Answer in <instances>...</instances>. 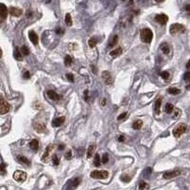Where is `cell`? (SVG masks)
<instances>
[{"label": "cell", "mask_w": 190, "mask_h": 190, "mask_svg": "<svg viewBox=\"0 0 190 190\" xmlns=\"http://www.w3.org/2000/svg\"><path fill=\"white\" fill-rule=\"evenodd\" d=\"M140 34H141V39H142L143 42L150 43L152 41L153 33H152V31L150 30V29H148V28L143 29V30H141V33H140Z\"/></svg>", "instance_id": "1"}, {"label": "cell", "mask_w": 190, "mask_h": 190, "mask_svg": "<svg viewBox=\"0 0 190 190\" xmlns=\"http://www.w3.org/2000/svg\"><path fill=\"white\" fill-rule=\"evenodd\" d=\"M90 177L93 179H100L104 180L109 177V172L106 170H93L90 172Z\"/></svg>", "instance_id": "2"}, {"label": "cell", "mask_w": 190, "mask_h": 190, "mask_svg": "<svg viewBox=\"0 0 190 190\" xmlns=\"http://www.w3.org/2000/svg\"><path fill=\"white\" fill-rule=\"evenodd\" d=\"M186 131H187V125L185 124H181L173 130V135H174V137L179 138L182 134L185 133Z\"/></svg>", "instance_id": "3"}, {"label": "cell", "mask_w": 190, "mask_h": 190, "mask_svg": "<svg viewBox=\"0 0 190 190\" xmlns=\"http://www.w3.org/2000/svg\"><path fill=\"white\" fill-rule=\"evenodd\" d=\"M10 104L6 101V100L0 96V114H6L10 111Z\"/></svg>", "instance_id": "4"}, {"label": "cell", "mask_w": 190, "mask_h": 190, "mask_svg": "<svg viewBox=\"0 0 190 190\" xmlns=\"http://www.w3.org/2000/svg\"><path fill=\"white\" fill-rule=\"evenodd\" d=\"M184 31H185L184 26H182V24H179V23L172 24L170 26V28H169V31H170V33H172V34L178 33H184Z\"/></svg>", "instance_id": "5"}, {"label": "cell", "mask_w": 190, "mask_h": 190, "mask_svg": "<svg viewBox=\"0 0 190 190\" xmlns=\"http://www.w3.org/2000/svg\"><path fill=\"white\" fill-rule=\"evenodd\" d=\"M13 179L18 182H23L27 180V173L24 171L17 170L13 173Z\"/></svg>", "instance_id": "6"}, {"label": "cell", "mask_w": 190, "mask_h": 190, "mask_svg": "<svg viewBox=\"0 0 190 190\" xmlns=\"http://www.w3.org/2000/svg\"><path fill=\"white\" fill-rule=\"evenodd\" d=\"M81 182V179L80 178H73L68 182L67 184V190H73L77 187V186L80 184Z\"/></svg>", "instance_id": "7"}, {"label": "cell", "mask_w": 190, "mask_h": 190, "mask_svg": "<svg viewBox=\"0 0 190 190\" xmlns=\"http://www.w3.org/2000/svg\"><path fill=\"white\" fill-rule=\"evenodd\" d=\"M53 149H54V145L51 144V145H48V148H46V151L44 153V155L42 156V161H43V162L45 163V162H47V161L49 159V156H51L52 152H53Z\"/></svg>", "instance_id": "8"}, {"label": "cell", "mask_w": 190, "mask_h": 190, "mask_svg": "<svg viewBox=\"0 0 190 190\" xmlns=\"http://www.w3.org/2000/svg\"><path fill=\"white\" fill-rule=\"evenodd\" d=\"M181 173H182V170H180V169H176V170L168 171V172H166V173L164 174V179H166V180H169V179L175 178V177H178L179 175H181Z\"/></svg>", "instance_id": "9"}, {"label": "cell", "mask_w": 190, "mask_h": 190, "mask_svg": "<svg viewBox=\"0 0 190 190\" xmlns=\"http://www.w3.org/2000/svg\"><path fill=\"white\" fill-rule=\"evenodd\" d=\"M155 20L161 25H166L168 22V16L164 13H160L155 16Z\"/></svg>", "instance_id": "10"}, {"label": "cell", "mask_w": 190, "mask_h": 190, "mask_svg": "<svg viewBox=\"0 0 190 190\" xmlns=\"http://www.w3.org/2000/svg\"><path fill=\"white\" fill-rule=\"evenodd\" d=\"M8 16V8L6 7L5 4L0 3V19L4 20Z\"/></svg>", "instance_id": "11"}, {"label": "cell", "mask_w": 190, "mask_h": 190, "mask_svg": "<svg viewBox=\"0 0 190 190\" xmlns=\"http://www.w3.org/2000/svg\"><path fill=\"white\" fill-rule=\"evenodd\" d=\"M102 77H103L104 80H105L106 85H111L113 83V78H112L109 71H104V72L102 73Z\"/></svg>", "instance_id": "12"}, {"label": "cell", "mask_w": 190, "mask_h": 190, "mask_svg": "<svg viewBox=\"0 0 190 190\" xmlns=\"http://www.w3.org/2000/svg\"><path fill=\"white\" fill-rule=\"evenodd\" d=\"M29 38H30L31 42L33 43V45H38V35L36 34L34 31H29Z\"/></svg>", "instance_id": "13"}, {"label": "cell", "mask_w": 190, "mask_h": 190, "mask_svg": "<svg viewBox=\"0 0 190 190\" xmlns=\"http://www.w3.org/2000/svg\"><path fill=\"white\" fill-rule=\"evenodd\" d=\"M9 12L10 13V15L15 16V17H19V16L22 15V13H23L22 10L19 9V8H15V7H10Z\"/></svg>", "instance_id": "14"}, {"label": "cell", "mask_w": 190, "mask_h": 190, "mask_svg": "<svg viewBox=\"0 0 190 190\" xmlns=\"http://www.w3.org/2000/svg\"><path fill=\"white\" fill-rule=\"evenodd\" d=\"M65 120H66V118L62 116V117H58V118H56V119H54L52 121V127H61L64 123H65Z\"/></svg>", "instance_id": "15"}, {"label": "cell", "mask_w": 190, "mask_h": 190, "mask_svg": "<svg viewBox=\"0 0 190 190\" xmlns=\"http://www.w3.org/2000/svg\"><path fill=\"white\" fill-rule=\"evenodd\" d=\"M47 95H48L49 98L52 100V101H59L61 99V96L59 94H57V93L53 90H48L47 91Z\"/></svg>", "instance_id": "16"}, {"label": "cell", "mask_w": 190, "mask_h": 190, "mask_svg": "<svg viewBox=\"0 0 190 190\" xmlns=\"http://www.w3.org/2000/svg\"><path fill=\"white\" fill-rule=\"evenodd\" d=\"M16 159L17 161L20 163V164H25V166H30L31 163V161L28 159L27 157H25V156H22V155H18L16 157Z\"/></svg>", "instance_id": "17"}, {"label": "cell", "mask_w": 190, "mask_h": 190, "mask_svg": "<svg viewBox=\"0 0 190 190\" xmlns=\"http://www.w3.org/2000/svg\"><path fill=\"white\" fill-rule=\"evenodd\" d=\"M162 102H163V98L162 97H159L156 100L155 107H154V111H155L156 114H159L160 111H161V105H162Z\"/></svg>", "instance_id": "18"}, {"label": "cell", "mask_w": 190, "mask_h": 190, "mask_svg": "<svg viewBox=\"0 0 190 190\" xmlns=\"http://www.w3.org/2000/svg\"><path fill=\"white\" fill-rule=\"evenodd\" d=\"M30 148L33 150H34V151H36V150L39 148V142L36 139L31 140V143H30Z\"/></svg>", "instance_id": "19"}, {"label": "cell", "mask_w": 190, "mask_h": 190, "mask_svg": "<svg viewBox=\"0 0 190 190\" xmlns=\"http://www.w3.org/2000/svg\"><path fill=\"white\" fill-rule=\"evenodd\" d=\"M118 40H119V36L118 35H114V36L111 38V40L109 41V47L107 48L109 49H111V48H113L114 46H115L117 43H118Z\"/></svg>", "instance_id": "20"}, {"label": "cell", "mask_w": 190, "mask_h": 190, "mask_svg": "<svg viewBox=\"0 0 190 190\" xmlns=\"http://www.w3.org/2000/svg\"><path fill=\"white\" fill-rule=\"evenodd\" d=\"M13 56H14V58H15L17 61H22L23 60V55L21 54L20 49L18 48H15V49H14Z\"/></svg>", "instance_id": "21"}, {"label": "cell", "mask_w": 190, "mask_h": 190, "mask_svg": "<svg viewBox=\"0 0 190 190\" xmlns=\"http://www.w3.org/2000/svg\"><path fill=\"white\" fill-rule=\"evenodd\" d=\"M33 127L35 128V130L38 131V132H44L45 129H46L45 125H43V124H40V123H34L33 124Z\"/></svg>", "instance_id": "22"}, {"label": "cell", "mask_w": 190, "mask_h": 190, "mask_svg": "<svg viewBox=\"0 0 190 190\" xmlns=\"http://www.w3.org/2000/svg\"><path fill=\"white\" fill-rule=\"evenodd\" d=\"M99 42V39L97 37H91L88 40V46L89 48H94V47L97 45V43Z\"/></svg>", "instance_id": "23"}, {"label": "cell", "mask_w": 190, "mask_h": 190, "mask_svg": "<svg viewBox=\"0 0 190 190\" xmlns=\"http://www.w3.org/2000/svg\"><path fill=\"white\" fill-rule=\"evenodd\" d=\"M161 51H162L164 53H166V54H167V53H169L170 52V48H169V46H168V44H166V43H163L162 45H161Z\"/></svg>", "instance_id": "24"}, {"label": "cell", "mask_w": 190, "mask_h": 190, "mask_svg": "<svg viewBox=\"0 0 190 190\" xmlns=\"http://www.w3.org/2000/svg\"><path fill=\"white\" fill-rule=\"evenodd\" d=\"M122 52H123V49H122V48H118V49H114V51L110 52V56L117 57V56L121 55Z\"/></svg>", "instance_id": "25"}, {"label": "cell", "mask_w": 190, "mask_h": 190, "mask_svg": "<svg viewBox=\"0 0 190 190\" xmlns=\"http://www.w3.org/2000/svg\"><path fill=\"white\" fill-rule=\"evenodd\" d=\"M142 125H143V122L141 120H137V121H135L133 122V124H132V127H133V129H140V128L142 127Z\"/></svg>", "instance_id": "26"}, {"label": "cell", "mask_w": 190, "mask_h": 190, "mask_svg": "<svg viewBox=\"0 0 190 190\" xmlns=\"http://www.w3.org/2000/svg\"><path fill=\"white\" fill-rule=\"evenodd\" d=\"M168 93H170L172 95H177L181 93V89L180 88H169L167 89Z\"/></svg>", "instance_id": "27"}, {"label": "cell", "mask_w": 190, "mask_h": 190, "mask_svg": "<svg viewBox=\"0 0 190 190\" xmlns=\"http://www.w3.org/2000/svg\"><path fill=\"white\" fill-rule=\"evenodd\" d=\"M94 150H95V145H89L88 148L87 157H88V158H90V157L93 155V153H94Z\"/></svg>", "instance_id": "28"}, {"label": "cell", "mask_w": 190, "mask_h": 190, "mask_svg": "<svg viewBox=\"0 0 190 190\" xmlns=\"http://www.w3.org/2000/svg\"><path fill=\"white\" fill-rule=\"evenodd\" d=\"M93 164H94V166H97V167H99V166H100V164H101V159H100V156H99V154H98V153H96V154H95V156H94V161H93Z\"/></svg>", "instance_id": "29"}, {"label": "cell", "mask_w": 190, "mask_h": 190, "mask_svg": "<svg viewBox=\"0 0 190 190\" xmlns=\"http://www.w3.org/2000/svg\"><path fill=\"white\" fill-rule=\"evenodd\" d=\"M20 52L22 55L27 56V55L30 54V49H29L27 46H22V48H21V49H20Z\"/></svg>", "instance_id": "30"}, {"label": "cell", "mask_w": 190, "mask_h": 190, "mask_svg": "<svg viewBox=\"0 0 190 190\" xmlns=\"http://www.w3.org/2000/svg\"><path fill=\"white\" fill-rule=\"evenodd\" d=\"M64 63H65V65H66L67 67L70 66L71 64H72V57L70 56V55H67V56L65 57V60H64Z\"/></svg>", "instance_id": "31"}, {"label": "cell", "mask_w": 190, "mask_h": 190, "mask_svg": "<svg viewBox=\"0 0 190 190\" xmlns=\"http://www.w3.org/2000/svg\"><path fill=\"white\" fill-rule=\"evenodd\" d=\"M65 22L68 26H71L72 25V19H71V15L70 13H67L65 16Z\"/></svg>", "instance_id": "32"}, {"label": "cell", "mask_w": 190, "mask_h": 190, "mask_svg": "<svg viewBox=\"0 0 190 190\" xmlns=\"http://www.w3.org/2000/svg\"><path fill=\"white\" fill-rule=\"evenodd\" d=\"M173 110H174V106L170 103L166 104V113H171Z\"/></svg>", "instance_id": "33"}, {"label": "cell", "mask_w": 190, "mask_h": 190, "mask_svg": "<svg viewBox=\"0 0 190 190\" xmlns=\"http://www.w3.org/2000/svg\"><path fill=\"white\" fill-rule=\"evenodd\" d=\"M7 173V170H6V164L4 163H1L0 164V175H6Z\"/></svg>", "instance_id": "34"}, {"label": "cell", "mask_w": 190, "mask_h": 190, "mask_svg": "<svg viewBox=\"0 0 190 190\" xmlns=\"http://www.w3.org/2000/svg\"><path fill=\"white\" fill-rule=\"evenodd\" d=\"M148 188H149V186H148V184H146V182H140L139 190H146V189H148Z\"/></svg>", "instance_id": "35"}, {"label": "cell", "mask_w": 190, "mask_h": 190, "mask_svg": "<svg viewBox=\"0 0 190 190\" xmlns=\"http://www.w3.org/2000/svg\"><path fill=\"white\" fill-rule=\"evenodd\" d=\"M161 77H162L163 79H164V80H167V79H169V72L168 71H166V70H164V71H163V72H161Z\"/></svg>", "instance_id": "36"}, {"label": "cell", "mask_w": 190, "mask_h": 190, "mask_svg": "<svg viewBox=\"0 0 190 190\" xmlns=\"http://www.w3.org/2000/svg\"><path fill=\"white\" fill-rule=\"evenodd\" d=\"M151 172H152V170H151V167H146L145 169L144 170V172H143V174H144V177L145 176L146 178H148L150 174H151Z\"/></svg>", "instance_id": "37"}, {"label": "cell", "mask_w": 190, "mask_h": 190, "mask_svg": "<svg viewBox=\"0 0 190 190\" xmlns=\"http://www.w3.org/2000/svg\"><path fill=\"white\" fill-rule=\"evenodd\" d=\"M107 162H109V154L104 153L103 154V158H102V163L103 164H106Z\"/></svg>", "instance_id": "38"}, {"label": "cell", "mask_w": 190, "mask_h": 190, "mask_svg": "<svg viewBox=\"0 0 190 190\" xmlns=\"http://www.w3.org/2000/svg\"><path fill=\"white\" fill-rule=\"evenodd\" d=\"M121 180L125 182H128L131 180V178L129 176H127V175H123V176H121Z\"/></svg>", "instance_id": "39"}, {"label": "cell", "mask_w": 190, "mask_h": 190, "mask_svg": "<svg viewBox=\"0 0 190 190\" xmlns=\"http://www.w3.org/2000/svg\"><path fill=\"white\" fill-rule=\"evenodd\" d=\"M52 163L54 166H58L59 163H60V161L58 159V157H57V155H53V158H52Z\"/></svg>", "instance_id": "40"}, {"label": "cell", "mask_w": 190, "mask_h": 190, "mask_svg": "<svg viewBox=\"0 0 190 190\" xmlns=\"http://www.w3.org/2000/svg\"><path fill=\"white\" fill-rule=\"evenodd\" d=\"M64 29H61V28H57L56 30H55V33L56 34H58V35H62V34H64Z\"/></svg>", "instance_id": "41"}, {"label": "cell", "mask_w": 190, "mask_h": 190, "mask_svg": "<svg viewBox=\"0 0 190 190\" xmlns=\"http://www.w3.org/2000/svg\"><path fill=\"white\" fill-rule=\"evenodd\" d=\"M189 78H190V73H189V71H186V72L184 73V81L188 82V81H189Z\"/></svg>", "instance_id": "42"}, {"label": "cell", "mask_w": 190, "mask_h": 190, "mask_svg": "<svg viewBox=\"0 0 190 190\" xmlns=\"http://www.w3.org/2000/svg\"><path fill=\"white\" fill-rule=\"evenodd\" d=\"M127 112H124V113H122L121 115L118 116L117 119L119 120V121H120V120H123V119H125V117H127Z\"/></svg>", "instance_id": "43"}, {"label": "cell", "mask_w": 190, "mask_h": 190, "mask_svg": "<svg viewBox=\"0 0 190 190\" xmlns=\"http://www.w3.org/2000/svg\"><path fill=\"white\" fill-rule=\"evenodd\" d=\"M67 78L69 79V80L70 82H74V76H73V74H71V73H68L67 74Z\"/></svg>", "instance_id": "44"}, {"label": "cell", "mask_w": 190, "mask_h": 190, "mask_svg": "<svg viewBox=\"0 0 190 190\" xmlns=\"http://www.w3.org/2000/svg\"><path fill=\"white\" fill-rule=\"evenodd\" d=\"M65 157L67 158L68 160H69V159H70V158L72 157V151H71V150H69V151H68V152L66 153Z\"/></svg>", "instance_id": "45"}, {"label": "cell", "mask_w": 190, "mask_h": 190, "mask_svg": "<svg viewBox=\"0 0 190 190\" xmlns=\"http://www.w3.org/2000/svg\"><path fill=\"white\" fill-rule=\"evenodd\" d=\"M88 90H85L84 92V99H85V101H87L88 102Z\"/></svg>", "instance_id": "46"}, {"label": "cell", "mask_w": 190, "mask_h": 190, "mask_svg": "<svg viewBox=\"0 0 190 190\" xmlns=\"http://www.w3.org/2000/svg\"><path fill=\"white\" fill-rule=\"evenodd\" d=\"M23 76H24L25 79H30L31 74H30V72H29V71H25V73H24Z\"/></svg>", "instance_id": "47"}, {"label": "cell", "mask_w": 190, "mask_h": 190, "mask_svg": "<svg viewBox=\"0 0 190 190\" xmlns=\"http://www.w3.org/2000/svg\"><path fill=\"white\" fill-rule=\"evenodd\" d=\"M125 137L124 135H121V136L118 137V141H119V142H125Z\"/></svg>", "instance_id": "48"}, {"label": "cell", "mask_w": 190, "mask_h": 190, "mask_svg": "<svg viewBox=\"0 0 190 190\" xmlns=\"http://www.w3.org/2000/svg\"><path fill=\"white\" fill-rule=\"evenodd\" d=\"M180 113L181 111L179 109H176V115H174V118H178L179 116H180Z\"/></svg>", "instance_id": "49"}, {"label": "cell", "mask_w": 190, "mask_h": 190, "mask_svg": "<svg viewBox=\"0 0 190 190\" xmlns=\"http://www.w3.org/2000/svg\"><path fill=\"white\" fill-rule=\"evenodd\" d=\"M58 148H59L60 150H63L64 148H65V145H60Z\"/></svg>", "instance_id": "50"}, {"label": "cell", "mask_w": 190, "mask_h": 190, "mask_svg": "<svg viewBox=\"0 0 190 190\" xmlns=\"http://www.w3.org/2000/svg\"><path fill=\"white\" fill-rule=\"evenodd\" d=\"M105 105H106V99L104 98V99H103V102H102V106H105Z\"/></svg>", "instance_id": "51"}, {"label": "cell", "mask_w": 190, "mask_h": 190, "mask_svg": "<svg viewBox=\"0 0 190 190\" xmlns=\"http://www.w3.org/2000/svg\"><path fill=\"white\" fill-rule=\"evenodd\" d=\"M189 64H190V62L188 61L187 62V64H186V69H189Z\"/></svg>", "instance_id": "52"}, {"label": "cell", "mask_w": 190, "mask_h": 190, "mask_svg": "<svg viewBox=\"0 0 190 190\" xmlns=\"http://www.w3.org/2000/svg\"><path fill=\"white\" fill-rule=\"evenodd\" d=\"M2 57V51H1V49H0V58Z\"/></svg>", "instance_id": "53"}, {"label": "cell", "mask_w": 190, "mask_h": 190, "mask_svg": "<svg viewBox=\"0 0 190 190\" xmlns=\"http://www.w3.org/2000/svg\"><path fill=\"white\" fill-rule=\"evenodd\" d=\"M189 7H190L189 5H187V6H186V10H189Z\"/></svg>", "instance_id": "54"}]
</instances>
